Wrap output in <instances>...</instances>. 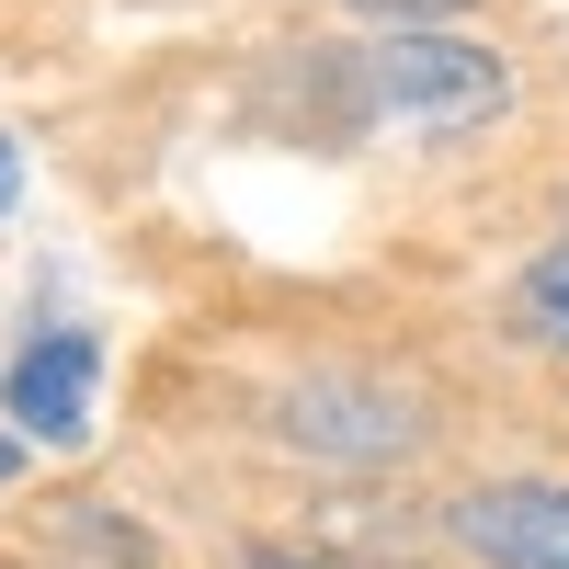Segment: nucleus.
<instances>
[{"label":"nucleus","mask_w":569,"mask_h":569,"mask_svg":"<svg viewBox=\"0 0 569 569\" xmlns=\"http://www.w3.org/2000/svg\"><path fill=\"white\" fill-rule=\"evenodd\" d=\"M365 80H376V114L399 137H467V126L501 114V58L456 46V34H388Z\"/></svg>","instance_id":"nucleus-1"},{"label":"nucleus","mask_w":569,"mask_h":569,"mask_svg":"<svg viewBox=\"0 0 569 569\" xmlns=\"http://www.w3.org/2000/svg\"><path fill=\"white\" fill-rule=\"evenodd\" d=\"M456 536L490 569H569V490H525V479L512 490H467Z\"/></svg>","instance_id":"nucleus-2"},{"label":"nucleus","mask_w":569,"mask_h":569,"mask_svg":"<svg viewBox=\"0 0 569 569\" xmlns=\"http://www.w3.org/2000/svg\"><path fill=\"white\" fill-rule=\"evenodd\" d=\"M91 376H103V342H91V330H46V342L12 365V421L46 433V445H69L91 421Z\"/></svg>","instance_id":"nucleus-3"},{"label":"nucleus","mask_w":569,"mask_h":569,"mask_svg":"<svg viewBox=\"0 0 569 569\" xmlns=\"http://www.w3.org/2000/svg\"><path fill=\"white\" fill-rule=\"evenodd\" d=\"M536 308H547V319H569V251H558V262H536Z\"/></svg>","instance_id":"nucleus-4"},{"label":"nucleus","mask_w":569,"mask_h":569,"mask_svg":"<svg viewBox=\"0 0 569 569\" xmlns=\"http://www.w3.org/2000/svg\"><path fill=\"white\" fill-rule=\"evenodd\" d=\"M353 12H456V0H353Z\"/></svg>","instance_id":"nucleus-5"},{"label":"nucleus","mask_w":569,"mask_h":569,"mask_svg":"<svg viewBox=\"0 0 569 569\" xmlns=\"http://www.w3.org/2000/svg\"><path fill=\"white\" fill-rule=\"evenodd\" d=\"M12 182H23V149H0V206H12Z\"/></svg>","instance_id":"nucleus-6"},{"label":"nucleus","mask_w":569,"mask_h":569,"mask_svg":"<svg viewBox=\"0 0 569 569\" xmlns=\"http://www.w3.org/2000/svg\"><path fill=\"white\" fill-rule=\"evenodd\" d=\"M12 467H23V433H0V479H12Z\"/></svg>","instance_id":"nucleus-7"}]
</instances>
